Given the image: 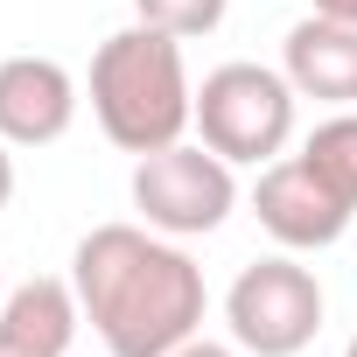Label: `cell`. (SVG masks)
<instances>
[{
  "instance_id": "cell-1",
  "label": "cell",
  "mask_w": 357,
  "mask_h": 357,
  "mask_svg": "<svg viewBox=\"0 0 357 357\" xmlns=\"http://www.w3.org/2000/svg\"><path fill=\"white\" fill-rule=\"evenodd\" d=\"M70 287L112 357H175L211 308L204 266L183 252V238H161L147 225L84 231L70 252Z\"/></svg>"
},
{
  "instance_id": "cell-2",
  "label": "cell",
  "mask_w": 357,
  "mask_h": 357,
  "mask_svg": "<svg viewBox=\"0 0 357 357\" xmlns=\"http://www.w3.org/2000/svg\"><path fill=\"white\" fill-rule=\"evenodd\" d=\"M91 112H98V133L133 161L154 147H175L197 126V84H190L183 43L147 22L105 36L91 56Z\"/></svg>"
},
{
  "instance_id": "cell-3",
  "label": "cell",
  "mask_w": 357,
  "mask_h": 357,
  "mask_svg": "<svg viewBox=\"0 0 357 357\" xmlns=\"http://www.w3.org/2000/svg\"><path fill=\"white\" fill-rule=\"evenodd\" d=\"M294 84L266 63H218L197 84V140L231 168H266L294 140Z\"/></svg>"
},
{
  "instance_id": "cell-4",
  "label": "cell",
  "mask_w": 357,
  "mask_h": 357,
  "mask_svg": "<svg viewBox=\"0 0 357 357\" xmlns=\"http://www.w3.org/2000/svg\"><path fill=\"white\" fill-rule=\"evenodd\" d=\"M133 211L161 238H204L238 211V175L204 140H175L133 161Z\"/></svg>"
},
{
  "instance_id": "cell-5",
  "label": "cell",
  "mask_w": 357,
  "mask_h": 357,
  "mask_svg": "<svg viewBox=\"0 0 357 357\" xmlns=\"http://www.w3.org/2000/svg\"><path fill=\"white\" fill-rule=\"evenodd\" d=\"M322 280L294 259V252H273V259H252L231 294H225V322H231V343L245 357H301L322 329Z\"/></svg>"
},
{
  "instance_id": "cell-6",
  "label": "cell",
  "mask_w": 357,
  "mask_h": 357,
  "mask_svg": "<svg viewBox=\"0 0 357 357\" xmlns=\"http://www.w3.org/2000/svg\"><path fill=\"white\" fill-rule=\"evenodd\" d=\"M252 218L266 225L273 245H287V252H322V245H336V238L350 231L357 211L322 183L301 154H280V161L259 168V183H252Z\"/></svg>"
},
{
  "instance_id": "cell-7",
  "label": "cell",
  "mask_w": 357,
  "mask_h": 357,
  "mask_svg": "<svg viewBox=\"0 0 357 357\" xmlns=\"http://www.w3.org/2000/svg\"><path fill=\"white\" fill-rule=\"evenodd\" d=\"M77 119V77L56 56H0V140L8 147H56Z\"/></svg>"
},
{
  "instance_id": "cell-8",
  "label": "cell",
  "mask_w": 357,
  "mask_h": 357,
  "mask_svg": "<svg viewBox=\"0 0 357 357\" xmlns=\"http://www.w3.org/2000/svg\"><path fill=\"white\" fill-rule=\"evenodd\" d=\"M77 322H84L77 287L36 273V280L0 294V357H70Z\"/></svg>"
},
{
  "instance_id": "cell-9",
  "label": "cell",
  "mask_w": 357,
  "mask_h": 357,
  "mask_svg": "<svg viewBox=\"0 0 357 357\" xmlns=\"http://www.w3.org/2000/svg\"><path fill=\"white\" fill-rule=\"evenodd\" d=\"M280 70L301 98H322V105H357V22H294L287 43H280Z\"/></svg>"
},
{
  "instance_id": "cell-10",
  "label": "cell",
  "mask_w": 357,
  "mask_h": 357,
  "mask_svg": "<svg viewBox=\"0 0 357 357\" xmlns=\"http://www.w3.org/2000/svg\"><path fill=\"white\" fill-rule=\"evenodd\" d=\"M301 161H308L322 183L357 211V105H336V112L301 140Z\"/></svg>"
},
{
  "instance_id": "cell-11",
  "label": "cell",
  "mask_w": 357,
  "mask_h": 357,
  "mask_svg": "<svg viewBox=\"0 0 357 357\" xmlns=\"http://www.w3.org/2000/svg\"><path fill=\"white\" fill-rule=\"evenodd\" d=\"M225 8H231V0H133V15H140L147 29L175 36V43H197V36H211V29L225 22Z\"/></svg>"
},
{
  "instance_id": "cell-12",
  "label": "cell",
  "mask_w": 357,
  "mask_h": 357,
  "mask_svg": "<svg viewBox=\"0 0 357 357\" xmlns=\"http://www.w3.org/2000/svg\"><path fill=\"white\" fill-rule=\"evenodd\" d=\"M175 357H245L238 343H211V336H190L183 350H175Z\"/></svg>"
},
{
  "instance_id": "cell-13",
  "label": "cell",
  "mask_w": 357,
  "mask_h": 357,
  "mask_svg": "<svg viewBox=\"0 0 357 357\" xmlns=\"http://www.w3.org/2000/svg\"><path fill=\"white\" fill-rule=\"evenodd\" d=\"M308 15H322V22H357V0H308Z\"/></svg>"
},
{
  "instance_id": "cell-14",
  "label": "cell",
  "mask_w": 357,
  "mask_h": 357,
  "mask_svg": "<svg viewBox=\"0 0 357 357\" xmlns=\"http://www.w3.org/2000/svg\"><path fill=\"white\" fill-rule=\"evenodd\" d=\"M15 204V154H8V140H0V211Z\"/></svg>"
},
{
  "instance_id": "cell-15",
  "label": "cell",
  "mask_w": 357,
  "mask_h": 357,
  "mask_svg": "<svg viewBox=\"0 0 357 357\" xmlns=\"http://www.w3.org/2000/svg\"><path fill=\"white\" fill-rule=\"evenodd\" d=\"M343 357H357V336H350V343H343Z\"/></svg>"
},
{
  "instance_id": "cell-16",
  "label": "cell",
  "mask_w": 357,
  "mask_h": 357,
  "mask_svg": "<svg viewBox=\"0 0 357 357\" xmlns=\"http://www.w3.org/2000/svg\"><path fill=\"white\" fill-rule=\"evenodd\" d=\"M0 294H8V287H0Z\"/></svg>"
}]
</instances>
